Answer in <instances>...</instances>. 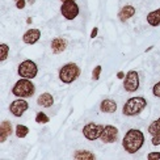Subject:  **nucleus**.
I'll list each match as a JSON object with an SVG mask.
<instances>
[{
	"label": "nucleus",
	"instance_id": "nucleus-1",
	"mask_svg": "<svg viewBox=\"0 0 160 160\" xmlns=\"http://www.w3.org/2000/svg\"><path fill=\"white\" fill-rule=\"evenodd\" d=\"M144 143V134L138 130V129H130L123 137L122 146L126 152L129 154H135L142 148V146Z\"/></svg>",
	"mask_w": 160,
	"mask_h": 160
},
{
	"label": "nucleus",
	"instance_id": "nucleus-2",
	"mask_svg": "<svg viewBox=\"0 0 160 160\" xmlns=\"http://www.w3.org/2000/svg\"><path fill=\"white\" fill-rule=\"evenodd\" d=\"M146 106H147V101H146L144 97H142V96L131 97L123 105L122 113H123V116L134 117V116H138L139 113H142L146 109Z\"/></svg>",
	"mask_w": 160,
	"mask_h": 160
},
{
	"label": "nucleus",
	"instance_id": "nucleus-3",
	"mask_svg": "<svg viewBox=\"0 0 160 160\" xmlns=\"http://www.w3.org/2000/svg\"><path fill=\"white\" fill-rule=\"evenodd\" d=\"M36 92V87L32 83V79H20L16 82V84L13 85L12 93L16 97H32Z\"/></svg>",
	"mask_w": 160,
	"mask_h": 160
},
{
	"label": "nucleus",
	"instance_id": "nucleus-4",
	"mask_svg": "<svg viewBox=\"0 0 160 160\" xmlns=\"http://www.w3.org/2000/svg\"><path fill=\"white\" fill-rule=\"evenodd\" d=\"M80 75V68L78 67L76 63H67L59 70V79L64 84H71L72 82L79 78Z\"/></svg>",
	"mask_w": 160,
	"mask_h": 160
},
{
	"label": "nucleus",
	"instance_id": "nucleus-5",
	"mask_svg": "<svg viewBox=\"0 0 160 160\" xmlns=\"http://www.w3.org/2000/svg\"><path fill=\"white\" fill-rule=\"evenodd\" d=\"M17 72L20 78H25V79H34L38 74V67L37 64L30 61V59H26V61L21 62L17 68Z\"/></svg>",
	"mask_w": 160,
	"mask_h": 160
},
{
	"label": "nucleus",
	"instance_id": "nucleus-6",
	"mask_svg": "<svg viewBox=\"0 0 160 160\" xmlns=\"http://www.w3.org/2000/svg\"><path fill=\"white\" fill-rule=\"evenodd\" d=\"M105 126L97 125V123H88L83 128V135L88 139V141H96L101 137Z\"/></svg>",
	"mask_w": 160,
	"mask_h": 160
},
{
	"label": "nucleus",
	"instance_id": "nucleus-7",
	"mask_svg": "<svg viewBox=\"0 0 160 160\" xmlns=\"http://www.w3.org/2000/svg\"><path fill=\"white\" fill-rule=\"evenodd\" d=\"M123 88L126 92H130V93L135 92L139 88V75L137 71L131 70L126 74L125 80H123Z\"/></svg>",
	"mask_w": 160,
	"mask_h": 160
},
{
	"label": "nucleus",
	"instance_id": "nucleus-8",
	"mask_svg": "<svg viewBox=\"0 0 160 160\" xmlns=\"http://www.w3.org/2000/svg\"><path fill=\"white\" fill-rule=\"evenodd\" d=\"M61 13L66 20H74L79 15V7L72 0V2H64L61 5Z\"/></svg>",
	"mask_w": 160,
	"mask_h": 160
},
{
	"label": "nucleus",
	"instance_id": "nucleus-9",
	"mask_svg": "<svg viewBox=\"0 0 160 160\" xmlns=\"http://www.w3.org/2000/svg\"><path fill=\"white\" fill-rule=\"evenodd\" d=\"M29 108V104L22 100V97H20L18 100H15V101H12L11 105H9V112L12 113L15 117H21L24 113L28 110Z\"/></svg>",
	"mask_w": 160,
	"mask_h": 160
},
{
	"label": "nucleus",
	"instance_id": "nucleus-10",
	"mask_svg": "<svg viewBox=\"0 0 160 160\" xmlns=\"http://www.w3.org/2000/svg\"><path fill=\"white\" fill-rule=\"evenodd\" d=\"M100 139H101V142H104V143H114V142H117V139H118V129L116 128V126L106 125L104 128V131H102L101 137H100Z\"/></svg>",
	"mask_w": 160,
	"mask_h": 160
},
{
	"label": "nucleus",
	"instance_id": "nucleus-11",
	"mask_svg": "<svg viewBox=\"0 0 160 160\" xmlns=\"http://www.w3.org/2000/svg\"><path fill=\"white\" fill-rule=\"evenodd\" d=\"M39 38H41V30L39 29H29L24 33L22 41L28 45H34L36 42H38Z\"/></svg>",
	"mask_w": 160,
	"mask_h": 160
},
{
	"label": "nucleus",
	"instance_id": "nucleus-12",
	"mask_svg": "<svg viewBox=\"0 0 160 160\" xmlns=\"http://www.w3.org/2000/svg\"><path fill=\"white\" fill-rule=\"evenodd\" d=\"M67 48V41L62 37H57L51 41V50L54 54H61Z\"/></svg>",
	"mask_w": 160,
	"mask_h": 160
},
{
	"label": "nucleus",
	"instance_id": "nucleus-13",
	"mask_svg": "<svg viewBox=\"0 0 160 160\" xmlns=\"http://www.w3.org/2000/svg\"><path fill=\"white\" fill-rule=\"evenodd\" d=\"M134 15H135V8L132 5H125L118 13V18H119V21L125 22V21H128L129 18H131Z\"/></svg>",
	"mask_w": 160,
	"mask_h": 160
},
{
	"label": "nucleus",
	"instance_id": "nucleus-14",
	"mask_svg": "<svg viewBox=\"0 0 160 160\" xmlns=\"http://www.w3.org/2000/svg\"><path fill=\"white\" fill-rule=\"evenodd\" d=\"M11 134H12V123L9 121H3L0 123V142L4 143Z\"/></svg>",
	"mask_w": 160,
	"mask_h": 160
},
{
	"label": "nucleus",
	"instance_id": "nucleus-15",
	"mask_svg": "<svg viewBox=\"0 0 160 160\" xmlns=\"http://www.w3.org/2000/svg\"><path fill=\"white\" fill-rule=\"evenodd\" d=\"M100 109L104 113H116L117 110V102L112 98H105L100 104Z\"/></svg>",
	"mask_w": 160,
	"mask_h": 160
},
{
	"label": "nucleus",
	"instance_id": "nucleus-16",
	"mask_svg": "<svg viewBox=\"0 0 160 160\" xmlns=\"http://www.w3.org/2000/svg\"><path fill=\"white\" fill-rule=\"evenodd\" d=\"M37 104L39 106H43V108H50L54 104V97H52L50 93H42L39 95V97L37 98Z\"/></svg>",
	"mask_w": 160,
	"mask_h": 160
},
{
	"label": "nucleus",
	"instance_id": "nucleus-17",
	"mask_svg": "<svg viewBox=\"0 0 160 160\" xmlns=\"http://www.w3.org/2000/svg\"><path fill=\"white\" fill-rule=\"evenodd\" d=\"M147 22L151 26H159L160 25V8L148 13L147 15Z\"/></svg>",
	"mask_w": 160,
	"mask_h": 160
},
{
	"label": "nucleus",
	"instance_id": "nucleus-18",
	"mask_svg": "<svg viewBox=\"0 0 160 160\" xmlns=\"http://www.w3.org/2000/svg\"><path fill=\"white\" fill-rule=\"evenodd\" d=\"M74 159H76V160H93V159H96V155L92 154L89 151H87V150H78V151H75Z\"/></svg>",
	"mask_w": 160,
	"mask_h": 160
},
{
	"label": "nucleus",
	"instance_id": "nucleus-19",
	"mask_svg": "<svg viewBox=\"0 0 160 160\" xmlns=\"http://www.w3.org/2000/svg\"><path fill=\"white\" fill-rule=\"evenodd\" d=\"M148 132L152 137L156 135V134H160V117L148 126Z\"/></svg>",
	"mask_w": 160,
	"mask_h": 160
},
{
	"label": "nucleus",
	"instance_id": "nucleus-20",
	"mask_svg": "<svg viewBox=\"0 0 160 160\" xmlns=\"http://www.w3.org/2000/svg\"><path fill=\"white\" fill-rule=\"evenodd\" d=\"M29 134V128L25 125H17L16 126V137L17 138H25Z\"/></svg>",
	"mask_w": 160,
	"mask_h": 160
},
{
	"label": "nucleus",
	"instance_id": "nucleus-21",
	"mask_svg": "<svg viewBox=\"0 0 160 160\" xmlns=\"http://www.w3.org/2000/svg\"><path fill=\"white\" fill-rule=\"evenodd\" d=\"M0 52H2V55H0V61L4 62L7 58H8V54H9V46L7 43H2L0 45Z\"/></svg>",
	"mask_w": 160,
	"mask_h": 160
},
{
	"label": "nucleus",
	"instance_id": "nucleus-22",
	"mask_svg": "<svg viewBox=\"0 0 160 160\" xmlns=\"http://www.w3.org/2000/svg\"><path fill=\"white\" fill-rule=\"evenodd\" d=\"M50 121V118L48 114H45L43 112H39L37 113V116H36V122L37 123H48Z\"/></svg>",
	"mask_w": 160,
	"mask_h": 160
},
{
	"label": "nucleus",
	"instance_id": "nucleus-23",
	"mask_svg": "<svg viewBox=\"0 0 160 160\" xmlns=\"http://www.w3.org/2000/svg\"><path fill=\"white\" fill-rule=\"evenodd\" d=\"M101 66H96V67L95 68H93V72H92V79L93 80H98L100 79V74H101Z\"/></svg>",
	"mask_w": 160,
	"mask_h": 160
},
{
	"label": "nucleus",
	"instance_id": "nucleus-24",
	"mask_svg": "<svg viewBox=\"0 0 160 160\" xmlns=\"http://www.w3.org/2000/svg\"><path fill=\"white\" fill-rule=\"evenodd\" d=\"M152 95L160 98V82H158L154 87H152Z\"/></svg>",
	"mask_w": 160,
	"mask_h": 160
},
{
	"label": "nucleus",
	"instance_id": "nucleus-25",
	"mask_svg": "<svg viewBox=\"0 0 160 160\" xmlns=\"http://www.w3.org/2000/svg\"><path fill=\"white\" fill-rule=\"evenodd\" d=\"M15 3H16V8L17 9H24L25 5H26L25 0H15Z\"/></svg>",
	"mask_w": 160,
	"mask_h": 160
},
{
	"label": "nucleus",
	"instance_id": "nucleus-26",
	"mask_svg": "<svg viewBox=\"0 0 160 160\" xmlns=\"http://www.w3.org/2000/svg\"><path fill=\"white\" fill-rule=\"evenodd\" d=\"M148 160H154V159H160V152H150L147 155Z\"/></svg>",
	"mask_w": 160,
	"mask_h": 160
},
{
	"label": "nucleus",
	"instance_id": "nucleus-27",
	"mask_svg": "<svg viewBox=\"0 0 160 160\" xmlns=\"http://www.w3.org/2000/svg\"><path fill=\"white\" fill-rule=\"evenodd\" d=\"M151 143L154 144V146H159V144H160V134H156V135L152 137Z\"/></svg>",
	"mask_w": 160,
	"mask_h": 160
},
{
	"label": "nucleus",
	"instance_id": "nucleus-28",
	"mask_svg": "<svg viewBox=\"0 0 160 160\" xmlns=\"http://www.w3.org/2000/svg\"><path fill=\"white\" fill-rule=\"evenodd\" d=\"M97 33H98V28H93L92 32H91V38H96Z\"/></svg>",
	"mask_w": 160,
	"mask_h": 160
},
{
	"label": "nucleus",
	"instance_id": "nucleus-29",
	"mask_svg": "<svg viewBox=\"0 0 160 160\" xmlns=\"http://www.w3.org/2000/svg\"><path fill=\"white\" fill-rule=\"evenodd\" d=\"M125 76H126V75L123 74L122 71H118V74H117V78H118V79H125Z\"/></svg>",
	"mask_w": 160,
	"mask_h": 160
},
{
	"label": "nucleus",
	"instance_id": "nucleus-30",
	"mask_svg": "<svg viewBox=\"0 0 160 160\" xmlns=\"http://www.w3.org/2000/svg\"><path fill=\"white\" fill-rule=\"evenodd\" d=\"M62 3H64V2H72V0H61ZM74 2H76V0H74Z\"/></svg>",
	"mask_w": 160,
	"mask_h": 160
}]
</instances>
